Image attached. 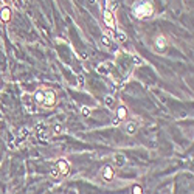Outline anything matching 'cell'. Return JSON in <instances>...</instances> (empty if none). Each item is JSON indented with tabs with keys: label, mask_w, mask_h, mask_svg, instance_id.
Here are the masks:
<instances>
[{
	"label": "cell",
	"mask_w": 194,
	"mask_h": 194,
	"mask_svg": "<svg viewBox=\"0 0 194 194\" xmlns=\"http://www.w3.org/2000/svg\"><path fill=\"white\" fill-rule=\"evenodd\" d=\"M56 169H58V172H59V176H67L68 172H70V165L65 162V160H58L56 162V166H55Z\"/></svg>",
	"instance_id": "6"
},
{
	"label": "cell",
	"mask_w": 194,
	"mask_h": 194,
	"mask_svg": "<svg viewBox=\"0 0 194 194\" xmlns=\"http://www.w3.org/2000/svg\"><path fill=\"white\" fill-rule=\"evenodd\" d=\"M116 41L118 42H126L127 41V36L124 31H116Z\"/></svg>",
	"instance_id": "13"
},
{
	"label": "cell",
	"mask_w": 194,
	"mask_h": 194,
	"mask_svg": "<svg viewBox=\"0 0 194 194\" xmlns=\"http://www.w3.org/2000/svg\"><path fill=\"white\" fill-rule=\"evenodd\" d=\"M44 98H45V92L44 90H37L34 93V101L37 104H44Z\"/></svg>",
	"instance_id": "10"
},
{
	"label": "cell",
	"mask_w": 194,
	"mask_h": 194,
	"mask_svg": "<svg viewBox=\"0 0 194 194\" xmlns=\"http://www.w3.org/2000/svg\"><path fill=\"white\" fill-rule=\"evenodd\" d=\"M113 160H115V165H116V166H123V165L126 163V159H124L123 154H116L115 157H113Z\"/></svg>",
	"instance_id": "11"
},
{
	"label": "cell",
	"mask_w": 194,
	"mask_h": 194,
	"mask_svg": "<svg viewBox=\"0 0 194 194\" xmlns=\"http://www.w3.org/2000/svg\"><path fill=\"white\" fill-rule=\"evenodd\" d=\"M56 101H58L56 93H55L53 90H47V92H45V98H44V106L53 107V106L56 104Z\"/></svg>",
	"instance_id": "5"
},
{
	"label": "cell",
	"mask_w": 194,
	"mask_h": 194,
	"mask_svg": "<svg viewBox=\"0 0 194 194\" xmlns=\"http://www.w3.org/2000/svg\"><path fill=\"white\" fill-rule=\"evenodd\" d=\"M11 19H13V10H11V6L5 5L2 10H0V20L8 23V22H11Z\"/></svg>",
	"instance_id": "4"
},
{
	"label": "cell",
	"mask_w": 194,
	"mask_h": 194,
	"mask_svg": "<svg viewBox=\"0 0 194 194\" xmlns=\"http://www.w3.org/2000/svg\"><path fill=\"white\" fill-rule=\"evenodd\" d=\"M137 131H138L137 123H134V121H127V123L124 124V132H126L127 135H135Z\"/></svg>",
	"instance_id": "8"
},
{
	"label": "cell",
	"mask_w": 194,
	"mask_h": 194,
	"mask_svg": "<svg viewBox=\"0 0 194 194\" xmlns=\"http://www.w3.org/2000/svg\"><path fill=\"white\" fill-rule=\"evenodd\" d=\"M127 116H129V113H127V109L124 106H120L118 109H116V118H118L120 121H126Z\"/></svg>",
	"instance_id": "9"
},
{
	"label": "cell",
	"mask_w": 194,
	"mask_h": 194,
	"mask_svg": "<svg viewBox=\"0 0 194 194\" xmlns=\"http://www.w3.org/2000/svg\"><path fill=\"white\" fill-rule=\"evenodd\" d=\"M81 113H83L84 116H89V115H90L92 112H90V109H89V107H83V110H81Z\"/></svg>",
	"instance_id": "17"
},
{
	"label": "cell",
	"mask_w": 194,
	"mask_h": 194,
	"mask_svg": "<svg viewBox=\"0 0 194 194\" xmlns=\"http://www.w3.org/2000/svg\"><path fill=\"white\" fill-rule=\"evenodd\" d=\"M98 73H101V75L103 73H107V65L106 64H99L98 65Z\"/></svg>",
	"instance_id": "15"
},
{
	"label": "cell",
	"mask_w": 194,
	"mask_h": 194,
	"mask_svg": "<svg viewBox=\"0 0 194 194\" xmlns=\"http://www.w3.org/2000/svg\"><path fill=\"white\" fill-rule=\"evenodd\" d=\"M132 11H134L137 19H146V17H151L154 14V5L149 0H140V2H137L134 5Z\"/></svg>",
	"instance_id": "1"
},
{
	"label": "cell",
	"mask_w": 194,
	"mask_h": 194,
	"mask_svg": "<svg viewBox=\"0 0 194 194\" xmlns=\"http://www.w3.org/2000/svg\"><path fill=\"white\" fill-rule=\"evenodd\" d=\"M166 47H168V39H166V36H163V34L155 36V39H154V48L157 50L159 53H163L166 50Z\"/></svg>",
	"instance_id": "2"
},
{
	"label": "cell",
	"mask_w": 194,
	"mask_h": 194,
	"mask_svg": "<svg viewBox=\"0 0 194 194\" xmlns=\"http://www.w3.org/2000/svg\"><path fill=\"white\" fill-rule=\"evenodd\" d=\"M101 176H103L104 180H112V179H113V168L109 166V165L103 166V168H101Z\"/></svg>",
	"instance_id": "7"
},
{
	"label": "cell",
	"mask_w": 194,
	"mask_h": 194,
	"mask_svg": "<svg viewBox=\"0 0 194 194\" xmlns=\"http://www.w3.org/2000/svg\"><path fill=\"white\" fill-rule=\"evenodd\" d=\"M103 44H104L106 47H110V41H109V39H107L106 36H103Z\"/></svg>",
	"instance_id": "19"
},
{
	"label": "cell",
	"mask_w": 194,
	"mask_h": 194,
	"mask_svg": "<svg viewBox=\"0 0 194 194\" xmlns=\"http://www.w3.org/2000/svg\"><path fill=\"white\" fill-rule=\"evenodd\" d=\"M132 194H143V188L140 185H134L132 186Z\"/></svg>",
	"instance_id": "14"
},
{
	"label": "cell",
	"mask_w": 194,
	"mask_h": 194,
	"mask_svg": "<svg viewBox=\"0 0 194 194\" xmlns=\"http://www.w3.org/2000/svg\"><path fill=\"white\" fill-rule=\"evenodd\" d=\"M103 19H104V25L109 28V30H115L116 28V23H115V17H113V13L112 10H104L103 11Z\"/></svg>",
	"instance_id": "3"
},
{
	"label": "cell",
	"mask_w": 194,
	"mask_h": 194,
	"mask_svg": "<svg viewBox=\"0 0 194 194\" xmlns=\"http://www.w3.org/2000/svg\"><path fill=\"white\" fill-rule=\"evenodd\" d=\"M53 131H55V134H62V132H64V127H62L61 124H56Z\"/></svg>",
	"instance_id": "16"
},
{
	"label": "cell",
	"mask_w": 194,
	"mask_h": 194,
	"mask_svg": "<svg viewBox=\"0 0 194 194\" xmlns=\"http://www.w3.org/2000/svg\"><path fill=\"white\" fill-rule=\"evenodd\" d=\"M113 104H115V98H113L112 95L104 96V106H106V107H113Z\"/></svg>",
	"instance_id": "12"
},
{
	"label": "cell",
	"mask_w": 194,
	"mask_h": 194,
	"mask_svg": "<svg viewBox=\"0 0 194 194\" xmlns=\"http://www.w3.org/2000/svg\"><path fill=\"white\" fill-rule=\"evenodd\" d=\"M51 176H53V177H59V172H58V169H56V168L51 171Z\"/></svg>",
	"instance_id": "20"
},
{
	"label": "cell",
	"mask_w": 194,
	"mask_h": 194,
	"mask_svg": "<svg viewBox=\"0 0 194 194\" xmlns=\"http://www.w3.org/2000/svg\"><path fill=\"white\" fill-rule=\"evenodd\" d=\"M26 134H28V129H26V127H23V129L20 131V134H19V138H23Z\"/></svg>",
	"instance_id": "18"
}]
</instances>
